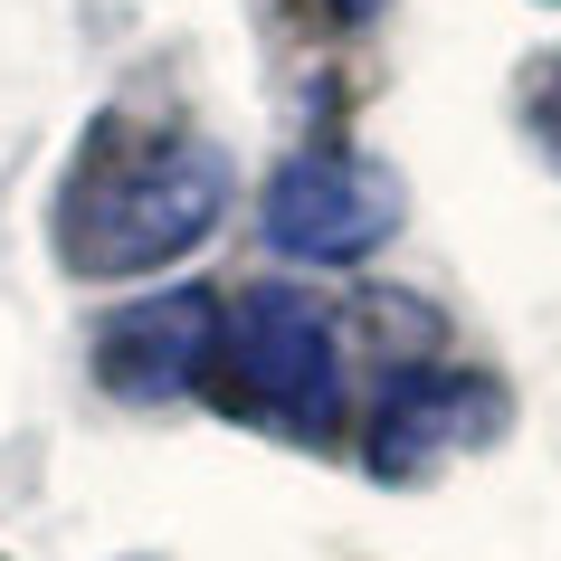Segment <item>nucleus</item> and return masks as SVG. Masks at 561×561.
<instances>
[{
  "instance_id": "nucleus-6",
  "label": "nucleus",
  "mask_w": 561,
  "mask_h": 561,
  "mask_svg": "<svg viewBox=\"0 0 561 561\" xmlns=\"http://www.w3.org/2000/svg\"><path fill=\"white\" fill-rule=\"evenodd\" d=\"M533 134H542V152L561 162V67L542 77V95H533Z\"/></svg>"
},
{
  "instance_id": "nucleus-3",
  "label": "nucleus",
  "mask_w": 561,
  "mask_h": 561,
  "mask_svg": "<svg viewBox=\"0 0 561 561\" xmlns=\"http://www.w3.org/2000/svg\"><path fill=\"white\" fill-rule=\"evenodd\" d=\"M400 229V181L362 152H296L266 181V248L296 266H353Z\"/></svg>"
},
{
  "instance_id": "nucleus-1",
  "label": "nucleus",
  "mask_w": 561,
  "mask_h": 561,
  "mask_svg": "<svg viewBox=\"0 0 561 561\" xmlns=\"http://www.w3.org/2000/svg\"><path fill=\"white\" fill-rule=\"evenodd\" d=\"M229 209V162L201 134H105L77 181V209H67V238H77V266L95 276H144V266H172L181 248H201Z\"/></svg>"
},
{
  "instance_id": "nucleus-5",
  "label": "nucleus",
  "mask_w": 561,
  "mask_h": 561,
  "mask_svg": "<svg viewBox=\"0 0 561 561\" xmlns=\"http://www.w3.org/2000/svg\"><path fill=\"white\" fill-rule=\"evenodd\" d=\"M495 419V390L467 381V371H400L371 410V467L400 485V476H428L438 457H457L467 438H485Z\"/></svg>"
},
{
  "instance_id": "nucleus-4",
  "label": "nucleus",
  "mask_w": 561,
  "mask_h": 561,
  "mask_svg": "<svg viewBox=\"0 0 561 561\" xmlns=\"http://www.w3.org/2000/svg\"><path fill=\"white\" fill-rule=\"evenodd\" d=\"M219 333H229V314L201 286H172V296H152V305H134V314L105 324L95 371L115 390H134V400H181V390L219 381Z\"/></svg>"
},
{
  "instance_id": "nucleus-7",
  "label": "nucleus",
  "mask_w": 561,
  "mask_h": 561,
  "mask_svg": "<svg viewBox=\"0 0 561 561\" xmlns=\"http://www.w3.org/2000/svg\"><path fill=\"white\" fill-rule=\"evenodd\" d=\"M333 20H381V0H333Z\"/></svg>"
},
{
  "instance_id": "nucleus-2",
  "label": "nucleus",
  "mask_w": 561,
  "mask_h": 561,
  "mask_svg": "<svg viewBox=\"0 0 561 561\" xmlns=\"http://www.w3.org/2000/svg\"><path fill=\"white\" fill-rule=\"evenodd\" d=\"M219 381L248 419H276L296 438H333L343 419V333L333 305H314L305 286H257L229 305L219 333Z\"/></svg>"
}]
</instances>
